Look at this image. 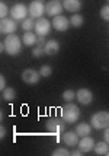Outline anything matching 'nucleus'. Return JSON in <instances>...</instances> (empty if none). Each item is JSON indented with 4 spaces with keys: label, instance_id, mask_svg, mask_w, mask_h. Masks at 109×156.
<instances>
[{
    "label": "nucleus",
    "instance_id": "nucleus-1",
    "mask_svg": "<svg viewBox=\"0 0 109 156\" xmlns=\"http://www.w3.org/2000/svg\"><path fill=\"white\" fill-rule=\"evenodd\" d=\"M22 42L23 41L18 37V35L15 34H9L5 38V51H6L9 55H18L19 53H21L22 50Z\"/></svg>",
    "mask_w": 109,
    "mask_h": 156
},
{
    "label": "nucleus",
    "instance_id": "nucleus-2",
    "mask_svg": "<svg viewBox=\"0 0 109 156\" xmlns=\"http://www.w3.org/2000/svg\"><path fill=\"white\" fill-rule=\"evenodd\" d=\"M80 117V108L77 105H73L71 102L68 105H64L61 109V118L68 124H73Z\"/></svg>",
    "mask_w": 109,
    "mask_h": 156
},
{
    "label": "nucleus",
    "instance_id": "nucleus-3",
    "mask_svg": "<svg viewBox=\"0 0 109 156\" xmlns=\"http://www.w3.org/2000/svg\"><path fill=\"white\" fill-rule=\"evenodd\" d=\"M90 124L95 130H102L109 127V112L108 111H99L90 117Z\"/></svg>",
    "mask_w": 109,
    "mask_h": 156
},
{
    "label": "nucleus",
    "instance_id": "nucleus-4",
    "mask_svg": "<svg viewBox=\"0 0 109 156\" xmlns=\"http://www.w3.org/2000/svg\"><path fill=\"white\" fill-rule=\"evenodd\" d=\"M47 130L49 133H53V134H60L64 131L66 129V121L64 120H60V118H57V117H53V118H49L47 121Z\"/></svg>",
    "mask_w": 109,
    "mask_h": 156
},
{
    "label": "nucleus",
    "instance_id": "nucleus-5",
    "mask_svg": "<svg viewBox=\"0 0 109 156\" xmlns=\"http://www.w3.org/2000/svg\"><path fill=\"white\" fill-rule=\"evenodd\" d=\"M26 15H29V9H28L23 3H16L13 7L10 9V18L15 20H23L26 19Z\"/></svg>",
    "mask_w": 109,
    "mask_h": 156
},
{
    "label": "nucleus",
    "instance_id": "nucleus-6",
    "mask_svg": "<svg viewBox=\"0 0 109 156\" xmlns=\"http://www.w3.org/2000/svg\"><path fill=\"white\" fill-rule=\"evenodd\" d=\"M51 27H53V23L45 18H39V19L35 20V32L39 37H45V35L49 34Z\"/></svg>",
    "mask_w": 109,
    "mask_h": 156
},
{
    "label": "nucleus",
    "instance_id": "nucleus-7",
    "mask_svg": "<svg viewBox=\"0 0 109 156\" xmlns=\"http://www.w3.org/2000/svg\"><path fill=\"white\" fill-rule=\"evenodd\" d=\"M28 9H29V16L34 18V19H39V18H42V15L45 13V5L41 0H34L28 6Z\"/></svg>",
    "mask_w": 109,
    "mask_h": 156
},
{
    "label": "nucleus",
    "instance_id": "nucleus-8",
    "mask_svg": "<svg viewBox=\"0 0 109 156\" xmlns=\"http://www.w3.org/2000/svg\"><path fill=\"white\" fill-rule=\"evenodd\" d=\"M16 29H18V25H16V20L13 18H3L2 19V22H0V32L2 34H15Z\"/></svg>",
    "mask_w": 109,
    "mask_h": 156
},
{
    "label": "nucleus",
    "instance_id": "nucleus-9",
    "mask_svg": "<svg viewBox=\"0 0 109 156\" xmlns=\"http://www.w3.org/2000/svg\"><path fill=\"white\" fill-rule=\"evenodd\" d=\"M63 9V3H60L58 0H51V2H48L47 5H45V13H48V16H58V15H61Z\"/></svg>",
    "mask_w": 109,
    "mask_h": 156
},
{
    "label": "nucleus",
    "instance_id": "nucleus-10",
    "mask_svg": "<svg viewBox=\"0 0 109 156\" xmlns=\"http://www.w3.org/2000/svg\"><path fill=\"white\" fill-rule=\"evenodd\" d=\"M39 72H36L34 69H26V70H23L22 72V80L28 83V85H35V83H38L39 82Z\"/></svg>",
    "mask_w": 109,
    "mask_h": 156
},
{
    "label": "nucleus",
    "instance_id": "nucleus-11",
    "mask_svg": "<svg viewBox=\"0 0 109 156\" xmlns=\"http://www.w3.org/2000/svg\"><path fill=\"white\" fill-rule=\"evenodd\" d=\"M76 98H77V101L80 102L82 105H89V104H92V101H93V94H92L90 89L82 88L76 92Z\"/></svg>",
    "mask_w": 109,
    "mask_h": 156
},
{
    "label": "nucleus",
    "instance_id": "nucleus-12",
    "mask_svg": "<svg viewBox=\"0 0 109 156\" xmlns=\"http://www.w3.org/2000/svg\"><path fill=\"white\" fill-rule=\"evenodd\" d=\"M53 28H54L55 31H67L68 27H70V19H67L66 16H63V15H58V16H54L53 18Z\"/></svg>",
    "mask_w": 109,
    "mask_h": 156
},
{
    "label": "nucleus",
    "instance_id": "nucleus-13",
    "mask_svg": "<svg viewBox=\"0 0 109 156\" xmlns=\"http://www.w3.org/2000/svg\"><path fill=\"white\" fill-rule=\"evenodd\" d=\"M79 149L82 150L83 153H87V152H92L95 149V140L92 139L90 136H84L79 140Z\"/></svg>",
    "mask_w": 109,
    "mask_h": 156
},
{
    "label": "nucleus",
    "instance_id": "nucleus-14",
    "mask_svg": "<svg viewBox=\"0 0 109 156\" xmlns=\"http://www.w3.org/2000/svg\"><path fill=\"white\" fill-rule=\"evenodd\" d=\"M79 137L80 136L77 134V131H66L63 134V142L70 147H74V146L79 144Z\"/></svg>",
    "mask_w": 109,
    "mask_h": 156
},
{
    "label": "nucleus",
    "instance_id": "nucleus-15",
    "mask_svg": "<svg viewBox=\"0 0 109 156\" xmlns=\"http://www.w3.org/2000/svg\"><path fill=\"white\" fill-rule=\"evenodd\" d=\"M44 50H45L47 55H55L60 51V44L57 40H48L47 44L44 45Z\"/></svg>",
    "mask_w": 109,
    "mask_h": 156
},
{
    "label": "nucleus",
    "instance_id": "nucleus-16",
    "mask_svg": "<svg viewBox=\"0 0 109 156\" xmlns=\"http://www.w3.org/2000/svg\"><path fill=\"white\" fill-rule=\"evenodd\" d=\"M63 6L67 12H79L82 9V2L80 0H63Z\"/></svg>",
    "mask_w": 109,
    "mask_h": 156
},
{
    "label": "nucleus",
    "instance_id": "nucleus-17",
    "mask_svg": "<svg viewBox=\"0 0 109 156\" xmlns=\"http://www.w3.org/2000/svg\"><path fill=\"white\" fill-rule=\"evenodd\" d=\"M92 124H87V122H80V124H77V127H76V131H77V134L80 137H84V136H89L90 134V131H92Z\"/></svg>",
    "mask_w": 109,
    "mask_h": 156
},
{
    "label": "nucleus",
    "instance_id": "nucleus-18",
    "mask_svg": "<svg viewBox=\"0 0 109 156\" xmlns=\"http://www.w3.org/2000/svg\"><path fill=\"white\" fill-rule=\"evenodd\" d=\"M22 41H23V44H25L26 47H34L35 44H36V35H35L32 31L25 32V35L22 37Z\"/></svg>",
    "mask_w": 109,
    "mask_h": 156
},
{
    "label": "nucleus",
    "instance_id": "nucleus-19",
    "mask_svg": "<svg viewBox=\"0 0 109 156\" xmlns=\"http://www.w3.org/2000/svg\"><path fill=\"white\" fill-rule=\"evenodd\" d=\"M109 152V144L106 142H99L95 144V153L99 156L102 155H108Z\"/></svg>",
    "mask_w": 109,
    "mask_h": 156
},
{
    "label": "nucleus",
    "instance_id": "nucleus-20",
    "mask_svg": "<svg viewBox=\"0 0 109 156\" xmlns=\"http://www.w3.org/2000/svg\"><path fill=\"white\" fill-rule=\"evenodd\" d=\"M83 22H84V19H83L82 15H79V13H73L71 18H70V25L74 28H80L83 25Z\"/></svg>",
    "mask_w": 109,
    "mask_h": 156
},
{
    "label": "nucleus",
    "instance_id": "nucleus-21",
    "mask_svg": "<svg viewBox=\"0 0 109 156\" xmlns=\"http://www.w3.org/2000/svg\"><path fill=\"white\" fill-rule=\"evenodd\" d=\"M22 28H23V31L25 32H29V31H32L35 29V19L34 18H26V19L22 20Z\"/></svg>",
    "mask_w": 109,
    "mask_h": 156
},
{
    "label": "nucleus",
    "instance_id": "nucleus-22",
    "mask_svg": "<svg viewBox=\"0 0 109 156\" xmlns=\"http://www.w3.org/2000/svg\"><path fill=\"white\" fill-rule=\"evenodd\" d=\"M3 99L7 102H10V101H13L15 98H16V92H15V89L13 88H6L5 90H3Z\"/></svg>",
    "mask_w": 109,
    "mask_h": 156
},
{
    "label": "nucleus",
    "instance_id": "nucleus-23",
    "mask_svg": "<svg viewBox=\"0 0 109 156\" xmlns=\"http://www.w3.org/2000/svg\"><path fill=\"white\" fill-rule=\"evenodd\" d=\"M74 98H76V92L71 90V89H66V90L63 92V99L66 102H71Z\"/></svg>",
    "mask_w": 109,
    "mask_h": 156
},
{
    "label": "nucleus",
    "instance_id": "nucleus-24",
    "mask_svg": "<svg viewBox=\"0 0 109 156\" xmlns=\"http://www.w3.org/2000/svg\"><path fill=\"white\" fill-rule=\"evenodd\" d=\"M51 73H53V69H51V66H42L41 69H39V75L42 76V77H48V76H51Z\"/></svg>",
    "mask_w": 109,
    "mask_h": 156
},
{
    "label": "nucleus",
    "instance_id": "nucleus-25",
    "mask_svg": "<svg viewBox=\"0 0 109 156\" xmlns=\"http://www.w3.org/2000/svg\"><path fill=\"white\" fill-rule=\"evenodd\" d=\"M71 153L68 152L66 147H57V149L53 152V156H70Z\"/></svg>",
    "mask_w": 109,
    "mask_h": 156
},
{
    "label": "nucleus",
    "instance_id": "nucleus-26",
    "mask_svg": "<svg viewBox=\"0 0 109 156\" xmlns=\"http://www.w3.org/2000/svg\"><path fill=\"white\" fill-rule=\"evenodd\" d=\"M7 15H10L9 7L6 6V3H0V18H7Z\"/></svg>",
    "mask_w": 109,
    "mask_h": 156
},
{
    "label": "nucleus",
    "instance_id": "nucleus-27",
    "mask_svg": "<svg viewBox=\"0 0 109 156\" xmlns=\"http://www.w3.org/2000/svg\"><path fill=\"white\" fill-rule=\"evenodd\" d=\"M45 54V50L44 47H39V45H36V47L32 48V55L34 57H41V55Z\"/></svg>",
    "mask_w": 109,
    "mask_h": 156
},
{
    "label": "nucleus",
    "instance_id": "nucleus-28",
    "mask_svg": "<svg viewBox=\"0 0 109 156\" xmlns=\"http://www.w3.org/2000/svg\"><path fill=\"white\" fill-rule=\"evenodd\" d=\"M100 18H102L103 20L109 22V5L108 6H103L102 9H100Z\"/></svg>",
    "mask_w": 109,
    "mask_h": 156
},
{
    "label": "nucleus",
    "instance_id": "nucleus-29",
    "mask_svg": "<svg viewBox=\"0 0 109 156\" xmlns=\"http://www.w3.org/2000/svg\"><path fill=\"white\" fill-rule=\"evenodd\" d=\"M47 44V41H45V37H38L36 38V45H39V47H44Z\"/></svg>",
    "mask_w": 109,
    "mask_h": 156
},
{
    "label": "nucleus",
    "instance_id": "nucleus-30",
    "mask_svg": "<svg viewBox=\"0 0 109 156\" xmlns=\"http://www.w3.org/2000/svg\"><path fill=\"white\" fill-rule=\"evenodd\" d=\"M0 89L2 90L6 89V79H5V76H0Z\"/></svg>",
    "mask_w": 109,
    "mask_h": 156
},
{
    "label": "nucleus",
    "instance_id": "nucleus-31",
    "mask_svg": "<svg viewBox=\"0 0 109 156\" xmlns=\"http://www.w3.org/2000/svg\"><path fill=\"white\" fill-rule=\"evenodd\" d=\"M103 139H105V142L109 144V127H106V130H105V134H103Z\"/></svg>",
    "mask_w": 109,
    "mask_h": 156
},
{
    "label": "nucleus",
    "instance_id": "nucleus-32",
    "mask_svg": "<svg viewBox=\"0 0 109 156\" xmlns=\"http://www.w3.org/2000/svg\"><path fill=\"white\" fill-rule=\"evenodd\" d=\"M0 137H2V139H5V137H6V129H5V127H2V129H0Z\"/></svg>",
    "mask_w": 109,
    "mask_h": 156
},
{
    "label": "nucleus",
    "instance_id": "nucleus-33",
    "mask_svg": "<svg viewBox=\"0 0 109 156\" xmlns=\"http://www.w3.org/2000/svg\"><path fill=\"white\" fill-rule=\"evenodd\" d=\"M71 155L73 156H80V155H83V152L79 149V150H76V152H71Z\"/></svg>",
    "mask_w": 109,
    "mask_h": 156
},
{
    "label": "nucleus",
    "instance_id": "nucleus-34",
    "mask_svg": "<svg viewBox=\"0 0 109 156\" xmlns=\"http://www.w3.org/2000/svg\"><path fill=\"white\" fill-rule=\"evenodd\" d=\"M108 156H109V152H108Z\"/></svg>",
    "mask_w": 109,
    "mask_h": 156
}]
</instances>
